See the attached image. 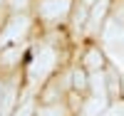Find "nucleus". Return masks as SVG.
Masks as SVG:
<instances>
[{
  "label": "nucleus",
  "mask_w": 124,
  "mask_h": 116,
  "mask_svg": "<svg viewBox=\"0 0 124 116\" xmlns=\"http://www.w3.org/2000/svg\"><path fill=\"white\" fill-rule=\"evenodd\" d=\"M107 5H109V0H99V3L94 5V10H92V20H89V25H92V30H94V27L99 25V20H102V15L107 13Z\"/></svg>",
  "instance_id": "9"
},
{
  "label": "nucleus",
  "mask_w": 124,
  "mask_h": 116,
  "mask_svg": "<svg viewBox=\"0 0 124 116\" xmlns=\"http://www.w3.org/2000/svg\"><path fill=\"white\" fill-rule=\"evenodd\" d=\"M70 10V0H45L40 3V15L45 20H60Z\"/></svg>",
  "instance_id": "3"
},
{
  "label": "nucleus",
  "mask_w": 124,
  "mask_h": 116,
  "mask_svg": "<svg viewBox=\"0 0 124 116\" xmlns=\"http://www.w3.org/2000/svg\"><path fill=\"white\" fill-rule=\"evenodd\" d=\"M32 111H35V109H32V104H30V101H27V104H25V106H23V109H20V114H17V116H32Z\"/></svg>",
  "instance_id": "14"
},
{
  "label": "nucleus",
  "mask_w": 124,
  "mask_h": 116,
  "mask_svg": "<svg viewBox=\"0 0 124 116\" xmlns=\"http://www.w3.org/2000/svg\"><path fill=\"white\" fill-rule=\"evenodd\" d=\"M72 82H75V89H79V91H82V89H87V77H85V72H79V69H77L75 74H72Z\"/></svg>",
  "instance_id": "12"
},
{
  "label": "nucleus",
  "mask_w": 124,
  "mask_h": 116,
  "mask_svg": "<svg viewBox=\"0 0 124 116\" xmlns=\"http://www.w3.org/2000/svg\"><path fill=\"white\" fill-rule=\"evenodd\" d=\"M85 17H87V10H85V7H79V10H77V15H75V25L79 27L82 22H85Z\"/></svg>",
  "instance_id": "13"
},
{
  "label": "nucleus",
  "mask_w": 124,
  "mask_h": 116,
  "mask_svg": "<svg viewBox=\"0 0 124 116\" xmlns=\"http://www.w3.org/2000/svg\"><path fill=\"white\" fill-rule=\"evenodd\" d=\"M85 67L92 69V72H97L102 67V55H99V49H89L87 55H85Z\"/></svg>",
  "instance_id": "8"
},
{
  "label": "nucleus",
  "mask_w": 124,
  "mask_h": 116,
  "mask_svg": "<svg viewBox=\"0 0 124 116\" xmlns=\"http://www.w3.org/2000/svg\"><path fill=\"white\" fill-rule=\"evenodd\" d=\"M20 52H23V49H20V47H10V49H3V52H0V64H3V67H15V62L20 59Z\"/></svg>",
  "instance_id": "6"
},
{
  "label": "nucleus",
  "mask_w": 124,
  "mask_h": 116,
  "mask_svg": "<svg viewBox=\"0 0 124 116\" xmlns=\"http://www.w3.org/2000/svg\"><path fill=\"white\" fill-rule=\"evenodd\" d=\"M0 96H3V84H0Z\"/></svg>",
  "instance_id": "15"
},
{
  "label": "nucleus",
  "mask_w": 124,
  "mask_h": 116,
  "mask_svg": "<svg viewBox=\"0 0 124 116\" xmlns=\"http://www.w3.org/2000/svg\"><path fill=\"white\" fill-rule=\"evenodd\" d=\"M52 64H55V52L50 49V47H42V49L37 52V57L32 59V64H30V72H27L30 82L45 79V77H47V72L52 69Z\"/></svg>",
  "instance_id": "1"
},
{
  "label": "nucleus",
  "mask_w": 124,
  "mask_h": 116,
  "mask_svg": "<svg viewBox=\"0 0 124 116\" xmlns=\"http://www.w3.org/2000/svg\"><path fill=\"white\" fill-rule=\"evenodd\" d=\"M27 27H30V20L25 15H15L8 22V27L3 30V35H0V47L8 45V42H20V40L27 35Z\"/></svg>",
  "instance_id": "2"
},
{
  "label": "nucleus",
  "mask_w": 124,
  "mask_h": 116,
  "mask_svg": "<svg viewBox=\"0 0 124 116\" xmlns=\"http://www.w3.org/2000/svg\"><path fill=\"white\" fill-rule=\"evenodd\" d=\"M13 101H15V87H8L5 94L0 96V114H10V109H13Z\"/></svg>",
  "instance_id": "7"
},
{
  "label": "nucleus",
  "mask_w": 124,
  "mask_h": 116,
  "mask_svg": "<svg viewBox=\"0 0 124 116\" xmlns=\"http://www.w3.org/2000/svg\"><path fill=\"white\" fill-rule=\"evenodd\" d=\"M89 84H92V89H94V94H104V74H99V72H92V77H89Z\"/></svg>",
  "instance_id": "10"
},
{
  "label": "nucleus",
  "mask_w": 124,
  "mask_h": 116,
  "mask_svg": "<svg viewBox=\"0 0 124 116\" xmlns=\"http://www.w3.org/2000/svg\"><path fill=\"white\" fill-rule=\"evenodd\" d=\"M37 114H40V116H65L67 111L62 109L60 104H55V106H42V109H40Z\"/></svg>",
  "instance_id": "11"
},
{
  "label": "nucleus",
  "mask_w": 124,
  "mask_h": 116,
  "mask_svg": "<svg viewBox=\"0 0 124 116\" xmlns=\"http://www.w3.org/2000/svg\"><path fill=\"white\" fill-rule=\"evenodd\" d=\"M85 3H92V0H85Z\"/></svg>",
  "instance_id": "16"
},
{
  "label": "nucleus",
  "mask_w": 124,
  "mask_h": 116,
  "mask_svg": "<svg viewBox=\"0 0 124 116\" xmlns=\"http://www.w3.org/2000/svg\"><path fill=\"white\" fill-rule=\"evenodd\" d=\"M102 37H104L107 45H119V42H124V25H119V22H107Z\"/></svg>",
  "instance_id": "4"
},
{
  "label": "nucleus",
  "mask_w": 124,
  "mask_h": 116,
  "mask_svg": "<svg viewBox=\"0 0 124 116\" xmlns=\"http://www.w3.org/2000/svg\"><path fill=\"white\" fill-rule=\"evenodd\" d=\"M104 109H107V96L104 94H94V96L85 104V114L87 116H99Z\"/></svg>",
  "instance_id": "5"
}]
</instances>
